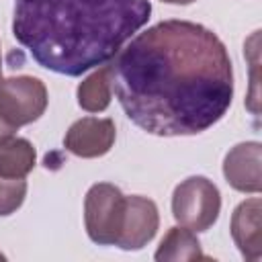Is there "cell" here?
I'll list each match as a JSON object with an SVG mask.
<instances>
[{"instance_id":"obj_1","label":"cell","mask_w":262,"mask_h":262,"mask_svg":"<svg viewBox=\"0 0 262 262\" xmlns=\"http://www.w3.org/2000/svg\"><path fill=\"white\" fill-rule=\"evenodd\" d=\"M111 70L125 115L151 135L203 133L231 106V57L199 23L170 18L137 33Z\"/></svg>"},{"instance_id":"obj_2","label":"cell","mask_w":262,"mask_h":262,"mask_svg":"<svg viewBox=\"0 0 262 262\" xmlns=\"http://www.w3.org/2000/svg\"><path fill=\"white\" fill-rule=\"evenodd\" d=\"M149 14V0H14L12 35L41 68L76 78L111 61Z\"/></svg>"},{"instance_id":"obj_3","label":"cell","mask_w":262,"mask_h":262,"mask_svg":"<svg viewBox=\"0 0 262 262\" xmlns=\"http://www.w3.org/2000/svg\"><path fill=\"white\" fill-rule=\"evenodd\" d=\"M221 213V192L205 176H188L172 192V215L178 225L194 233L215 225Z\"/></svg>"},{"instance_id":"obj_4","label":"cell","mask_w":262,"mask_h":262,"mask_svg":"<svg viewBox=\"0 0 262 262\" xmlns=\"http://www.w3.org/2000/svg\"><path fill=\"white\" fill-rule=\"evenodd\" d=\"M125 217V194L111 182H96L84 199V225L98 246H115Z\"/></svg>"},{"instance_id":"obj_5","label":"cell","mask_w":262,"mask_h":262,"mask_svg":"<svg viewBox=\"0 0 262 262\" xmlns=\"http://www.w3.org/2000/svg\"><path fill=\"white\" fill-rule=\"evenodd\" d=\"M47 104V88L35 76H12L0 82V113L16 129L41 119Z\"/></svg>"},{"instance_id":"obj_6","label":"cell","mask_w":262,"mask_h":262,"mask_svg":"<svg viewBox=\"0 0 262 262\" xmlns=\"http://www.w3.org/2000/svg\"><path fill=\"white\" fill-rule=\"evenodd\" d=\"M160 227V213L151 199L141 194L125 196V217L117 244L121 250H141L147 246Z\"/></svg>"},{"instance_id":"obj_7","label":"cell","mask_w":262,"mask_h":262,"mask_svg":"<svg viewBox=\"0 0 262 262\" xmlns=\"http://www.w3.org/2000/svg\"><path fill=\"white\" fill-rule=\"evenodd\" d=\"M117 129L113 119L82 117L70 125L63 135V147L78 158H100L115 145Z\"/></svg>"},{"instance_id":"obj_8","label":"cell","mask_w":262,"mask_h":262,"mask_svg":"<svg viewBox=\"0 0 262 262\" xmlns=\"http://www.w3.org/2000/svg\"><path fill=\"white\" fill-rule=\"evenodd\" d=\"M223 176L237 192L258 194L262 188V145L244 141L233 145L223 160Z\"/></svg>"},{"instance_id":"obj_9","label":"cell","mask_w":262,"mask_h":262,"mask_svg":"<svg viewBox=\"0 0 262 262\" xmlns=\"http://www.w3.org/2000/svg\"><path fill=\"white\" fill-rule=\"evenodd\" d=\"M260 213L262 203L258 196L242 201L231 213V237L246 260H258L262 256L260 239Z\"/></svg>"},{"instance_id":"obj_10","label":"cell","mask_w":262,"mask_h":262,"mask_svg":"<svg viewBox=\"0 0 262 262\" xmlns=\"http://www.w3.org/2000/svg\"><path fill=\"white\" fill-rule=\"evenodd\" d=\"M113 94V70L111 63H102L90 76H86L76 90V98L80 108L86 113H102L111 104Z\"/></svg>"},{"instance_id":"obj_11","label":"cell","mask_w":262,"mask_h":262,"mask_svg":"<svg viewBox=\"0 0 262 262\" xmlns=\"http://www.w3.org/2000/svg\"><path fill=\"white\" fill-rule=\"evenodd\" d=\"M154 258L158 262H182V260H203L205 254L201 250V242L196 239V233L188 227L176 225L166 231L162 237Z\"/></svg>"},{"instance_id":"obj_12","label":"cell","mask_w":262,"mask_h":262,"mask_svg":"<svg viewBox=\"0 0 262 262\" xmlns=\"http://www.w3.org/2000/svg\"><path fill=\"white\" fill-rule=\"evenodd\" d=\"M37 164V151L25 137H12L0 145V176L27 178Z\"/></svg>"},{"instance_id":"obj_13","label":"cell","mask_w":262,"mask_h":262,"mask_svg":"<svg viewBox=\"0 0 262 262\" xmlns=\"http://www.w3.org/2000/svg\"><path fill=\"white\" fill-rule=\"evenodd\" d=\"M27 196V180L25 178H4L0 176V217L12 215Z\"/></svg>"},{"instance_id":"obj_14","label":"cell","mask_w":262,"mask_h":262,"mask_svg":"<svg viewBox=\"0 0 262 262\" xmlns=\"http://www.w3.org/2000/svg\"><path fill=\"white\" fill-rule=\"evenodd\" d=\"M16 131H18V129H16L14 125H10V123L6 121V117H4L2 113H0V145H2L4 141H8V139H12Z\"/></svg>"},{"instance_id":"obj_15","label":"cell","mask_w":262,"mask_h":262,"mask_svg":"<svg viewBox=\"0 0 262 262\" xmlns=\"http://www.w3.org/2000/svg\"><path fill=\"white\" fill-rule=\"evenodd\" d=\"M162 2H168V4H182V6H186V4H192V2H196V0H162Z\"/></svg>"},{"instance_id":"obj_16","label":"cell","mask_w":262,"mask_h":262,"mask_svg":"<svg viewBox=\"0 0 262 262\" xmlns=\"http://www.w3.org/2000/svg\"><path fill=\"white\" fill-rule=\"evenodd\" d=\"M4 78H2V51H0V82H2Z\"/></svg>"},{"instance_id":"obj_17","label":"cell","mask_w":262,"mask_h":262,"mask_svg":"<svg viewBox=\"0 0 262 262\" xmlns=\"http://www.w3.org/2000/svg\"><path fill=\"white\" fill-rule=\"evenodd\" d=\"M0 260H4V254H0Z\"/></svg>"}]
</instances>
